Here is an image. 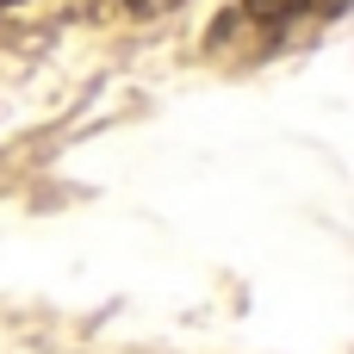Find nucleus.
I'll return each mask as SVG.
<instances>
[{"instance_id":"obj_1","label":"nucleus","mask_w":354,"mask_h":354,"mask_svg":"<svg viewBox=\"0 0 354 354\" xmlns=\"http://www.w3.org/2000/svg\"><path fill=\"white\" fill-rule=\"evenodd\" d=\"M336 12H342V0H236L218 19L212 50L224 62H255L268 50H286L299 31H311L317 19H336Z\"/></svg>"},{"instance_id":"obj_2","label":"nucleus","mask_w":354,"mask_h":354,"mask_svg":"<svg viewBox=\"0 0 354 354\" xmlns=\"http://www.w3.org/2000/svg\"><path fill=\"white\" fill-rule=\"evenodd\" d=\"M131 6H143V12H156V6H174V0H131Z\"/></svg>"}]
</instances>
